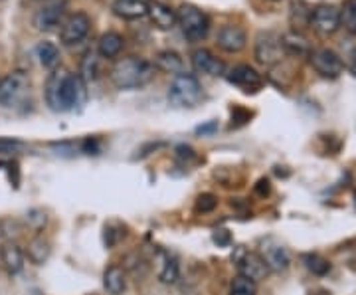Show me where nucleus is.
Instances as JSON below:
<instances>
[{
	"mask_svg": "<svg viewBox=\"0 0 356 295\" xmlns=\"http://www.w3.org/2000/svg\"><path fill=\"white\" fill-rule=\"evenodd\" d=\"M30 90V77L24 72H13L0 81V105L18 107L24 102Z\"/></svg>",
	"mask_w": 356,
	"mask_h": 295,
	"instance_id": "nucleus-4",
	"label": "nucleus"
},
{
	"mask_svg": "<svg viewBox=\"0 0 356 295\" xmlns=\"http://www.w3.org/2000/svg\"><path fill=\"white\" fill-rule=\"evenodd\" d=\"M36 56H38L40 64L44 65L46 70H56V67H60V50H58V46L56 44H51V42H40L38 46H36Z\"/></svg>",
	"mask_w": 356,
	"mask_h": 295,
	"instance_id": "nucleus-24",
	"label": "nucleus"
},
{
	"mask_svg": "<svg viewBox=\"0 0 356 295\" xmlns=\"http://www.w3.org/2000/svg\"><path fill=\"white\" fill-rule=\"evenodd\" d=\"M305 264H307V268L313 271V273H317V276H325L327 271L331 270V264H329L325 257L317 256V254H313V256H305Z\"/></svg>",
	"mask_w": 356,
	"mask_h": 295,
	"instance_id": "nucleus-30",
	"label": "nucleus"
},
{
	"mask_svg": "<svg viewBox=\"0 0 356 295\" xmlns=\"http://www.w3.org/2000/svg\"><path fill=\"white\" fill-rule=\"evenodd\" d=\"M261 257L266 260L267 268L273 271H285L289 268V262H291L287 250L281 248V246H269L266 250V254Z\"/></svg>",
	"mask_w": 356,
	"mask_h": 295,
	"instance_id": "nucleus-23",
	"label": "nucleus"
},
{
	"mask_svg": "<svg viewBox=\"0 0 356 295\" xmlns=\"http://www.w3.org/2000/svg\"><path fill=\"white\" fill-rule=\"evenodd\" d=\"M149 20L156 26L159 30H170L177 26V10H172L170 6H166L163 2H153L147 8Z\"/></svg>",
	"mask_w": 356,
	"mask_h": 295,
	"instance_id": "nucleus-17",
	"label": "nucleus"
},
{
	"mask_svg": "<svg viewBox=\"0 0 356 295\" xmlns=\"http://www.w3.org/2000/svg\"><path fill=\"white\" fill-rule=\"evenodd\" d=\"M178 278H180V266H178V262L172 256L163 254V266L159 270V280L165 283V285H172V283L178 282Z\"/></svg>",
	"mask_w": 356,
	"mask_h": 295,
	"instance_id": "nucleus-27",
	"label": "nucleus"
},
{
	"mask_svg": "<svg viewBox=\"0 0 356 295\" xmlns=\"http://www.w3.org/2000/svg\"><path fill=\"white\" fill-rule=\"evenodd\" d=\"M102 74V56L97 51H88L81 60V72L79 76L81 79L89 83V81H95Z\"/></svg>",
	"mask_w": 356,
	"mask_h": 295,
	"instance_id": "nucleus-25",
	"label": "nucleus"
},
{
	"mask_svg": "<svg viewBox=\"0 0 356 295\" xmlns=\"http://www.w3.org/2000/svg\"><path fill=\"white\" fill-rule=\"evenodd\" d=\"M103 287L109 295H121L127 289V276L121 266H109L103 273Z\"/></svg>",
	"mask_w": 356,
	"mask_h": 295,
	"instance_id": "nucleus-21",
	"label": "nucleus"
},
{
	"mask_svg": "<svg viewBox=\"0 0 356 295\" xmlns=\"http://www.w3.org/2000/svg\"><path fill=\"white\" fill-rule=\"evenodd\" d=\"M88 103V83L79 74L67 72L62 86V111H79Z\"/></svg>",
	"mask_w": 356,
	"mask_h": 295,
	"instance_id": "nucleus-6",
	"label": "nucleus"
},
{
	"mask_svg": "<svg viewBox=\"0 0 356 295\" xmlns=\"http://www.w3.org/2000/svg\"><path fill=\"white\" fill-rule=\"evenodd\" d=\"M50 242L44 240V238H34L30 244H28V250H26V256L32 264L36 266H42L48 257H50Z\"/></svg>",
	"mask_w": 356,
	"mask_h": 295,
	"instance_id": "nucleus-26",
	"label": "nucleus"
},
{
	"mask_svg": "<svg viewBox=\"0 0 356 295\" xmlns=\"http://www.w3.org/2000/svg\"><path fill=\"white\" fill-rule=\"evenodd\" d=\"M154 65L137 56L121 58L111 70V81L117 90H139L154 77Z\"/></svg>",
	"mask_w": 356,
	"mask_h": 295,
	"instance_id": "nucleus-1",
	"label": "nucleus"
},
{
	"mask_svg": "<svg viewBox=\"0 0 356 295\" xmlns=\"http://www.w3.org/2000/svg\"><path fill=\"white\" fill-rule=\"evenodd\" d=\"M311 65L317 72L318 76L334 79L344 72V64L341 56L337 51L329 50V48H321V50L311 51Z\"/></svg>",
	"mask_w": 356,
	"mask_h": 295,
	"instance_id": "nucleus-9",
	"label": "nucleus"
},
{
	"mask_svg": "<svg viewBox=\"0 0 356 295\" xmlns=\"http://www.w3.org/2000/svg\"><path fill=\"white\" fill-rule=\"evenodd\" d=\"M204 99V90L200 79L194 74H178L168 86V102L180 109H192Z\"/></svg>",
	"mask_w": 356,
	"mask_h": 295,
	"instance_id": "nucleus-2",
	"label": "nucleus"
},
{
	"mask_svg": "<svg viewBox=\"0 0 356 295\" xmlns=\"http://www.w3.org/2000/svg\"><path fill=\"white\" fill-rule=\"evenodd\" d=\"M271 2H277V0H271Z\"/></svg>",
	"mask_w": 356,
	"mask_h": 295,
	"instance_id": "nucleus-38",
	"label": "nucleus"
},
{
	"mask_svg": "<svg viewBox=\"0 0 356 295\" xmlns=\"http://www.w3.org/2000/svg\"><path fill=\"white\" fill-rule=\"evenodd\" d=\"M153 65H154V70L165 72V74H172V76L182 74V70H184V62H182L180 54L175 50L159 51V54L154 56Z\"/></svg>",
	"mask_w": 356,
	"mask_h": 295,
	"instance_id": "nucleus-20",
	"label": "nucleus"
},
{
	"mask_svg": "<svg viewBox=\"0 0 356 295\" xmlns=\"http://www.w3.org/2000/svg\"><path fill=\"white\" fill-rule=\"evenodd\" d=\"M191 62L194 72L196 74H202V76L218 77L224 76V72H226L224 62L220 58H216L210 50H206V48H198V50L192 51Z\"/></svg>",
	"mask_w": 356,
	"mask_h": 295,
	"instance_id": "nucleus-13",
	"label": "nucleus"
},
{
	"mask_svg": "<svg viewBox=\"0 0 356 295\" xmlns=\"http://www.w3.org/2000/svg\"><path fill=\"white\" fill-rule=\"evenodd\" d=\"M140 2H145V4H149V0H140Z\"/></svg>",
	"mask_w": 356,
	"mask_h": 295,
	"instance_id": "nucleus-37",
	"label": "nucleus"
},
{
	"mask_svg": "<svg viewBox=\"0 0 356 295\" xmlns=\"http://www.w3.org/2000/svg\"><path fill=\"white\" fill-rule=\"evenodd\" d=\"M226 77H228V81L232 86L240 88L245 93H255V91H259L264 88V77L252 65H234L226 74Z\"/></svg>",
	"mask_w": 356,
	"mask_h": 295,
	"instance_id": "nucleus-11",
	"label": "nucleus"
},
{
	"mask_svg": "<svg viewBox=\"0 0 356 295\" xmlns=\"http://www.w3.org/2000/svg\"><path fill=\"white\" fill-rule=\"evenodd\" d=\"M177 24L180 26L184 38L192 44L202 42L210 32V18L194 4H180L177 10Z\"/></svg>",
	"mask_w": 356,
	"mask_h": 295,
	"instance_id": "nucleus-3",
	"label": "nucleus"
},
{
	"mask_svg": "<svg viewBox=\"0 0 356 295\" xmlns=\"http://www.w3.org/2000/svg\"><path fill=\"white\" fill-rule=\"evenodd\" d=\"M125 48V40L117 32H105L97 42V54L103 60H115L119 58V54Z\"/></svg>",
	"mask_w": 356,
	"mask_h": 295,
	"instance_id": "nucleus-18",
	"label": "nucleus"
},
{
	"mask_svg": "<svg viewBox=\"0 0 356 295\" xmlns=\"http://www.w3.org/2000/svg\"><path fill=\"white\" fill-rule=\"evenodd\" d=\"M22 143L13 141V139H0V153H14L16 149H20Z\"/></svg>",
	"mask_w": 356,
	"mask_h": 295,
	"instance_id": "nucleus-32",
	"label": "nucleus"
},
{
	"mask_svg": "<svg viewBox=\"0 0 356 295\" xmlns=\"http://www.w3.org/2000/svg\"><path fill=\"white\" fill-rule=\"evenodd\" d=\"M89 32H91V18L86 13H74L65 16V20L60 26V42L67 48H74L88 38Z\"/></svg>",
	"mask_w": 356,
	"mask_h": 295,
	"instance_id": "nucleus-5",
	"label": "nucleus"
},
{
	"mask_svg": "<svg viewBox=\"0 0 356 295\" xmlns=\"http://www.w3.org/2000/svg\"><path fill=\"white\" fill-rule=\"evenodd\" d=\"M177 157L178 159H194L196 154H194V151H192L191 147L180 145V147H177Z\"/></svg>",
	"mask_w": 356,
	"mask_h": 295,
	"instance_id": "nucleus-33",
	"label": "nucleus"
},
{
	"mask_svg": "<svg viewBox=\"0 0 356 295\" xmlns=\"http://www.w3.org/2000/svg\"><path fill=\"white\" fill-rule=\"evenodd\" d=\"M229 295H257V283L243 276H236L229 287Z\"/></svg>",
	"mask_w": 356,
	"mask_h": 295,
	"instance_id": "nucleus-29",
	"label": "nucleus"
},
{
	"mask_svg": "<svg viewBox=\"0 0 356 295\" xmlns=\"http://www.w3.org/2000/svg\"><path fill=\"white\" fill-rule=\"evenodd\" d=\"M341 26H344L350 34H356V0H344L341 10Z\"/></svg>",
	"mask_w": 356,
	"mask_h": 295,
	"instance_id": "nucleus-28",
	"label": "nucleus"
},
{
	"mask_svg": "<svg viewBox=\"0 0 356 295\" xmlns=\"http://www.w3.org/2000/svg\"><path fill=\"white\" fill-rule=\"evenodd\" d=\"M216 129H218L216 121H210V123H206V125H202V127L196 129V133H198V135H208V133H214Z\"/></svg>",
	"mask_w": 356,
	"mask_h": 295,
	"instance_id": "nucleus-35",
	"label": "nucleus"
},
{
	"mask_svg": "<svg viewBox=\"0 0 356 295\" xmlns=\"http://www.w3.org/2000/svg\"><path fill=\"white\" fill-rule=\"evenodd\" d=\"M281 46H283V51L289 54V56H311V44L305 36H301L299 32H287L281 36Z\"/></svg>",
	"mask_w": 356,
	"mask_h": 295,
	"instance_id": "nucleus-22",
	"label": "nucleus"
},
{
	"mask_svg": "<svg viewBox=\"0 0 356 295\" xmlns=\"http://www.w3.org/2000/svg\"><path fill=\"white\" fill-rule=\"evenodd\" d=\"M350 72H353V76L356 77V51L353 54V60H350Z\"/></svg>",
	"mask_w": 356,
	"mask_h": 295,
	"instance_id": "nucleus-36",
	"label": "nucleus"
},
{
	"mask_svg": "<svg viewBox=\"0 0 356 295\" xmlns=\"http://www.w3.org/2000/svg\"><path fill=\"white\" fill-rule=\"evenodd\" d=\"M113 14L123 18V20H139L147 16L149 4L140 2V0H115L113 2Z\"/></svg>",
	"mask_w": 356,
	"mask_h": 295,
	"instance_id": "nucleus-19",
	"label": "nucleus"
},
{
	"mask_svg": "<svg viewBox=\"0 0 356 295\" xmlns=\"http://www.w3.org/2000/svg\"><path fill=\"white\" fill-rule=\"evenodd\" d=\"M65 0H54L48 2L46 6H42L36 16H34V26L40 32H54L58 30L62 22L65 20Z\"/></svg>",
	"mask_w": 356,
	"mask_h": 295,
	"instance_id": "nucleus-10",
	"label": "nucleus"
},
{
	"mask_svg": "<svg viewBox=\"0 0 356 295\" xmlns=\"http://www.w3.org/2000/svg\"><path fill=\"white\" fill-rule=\"evenodd\" d=\"M218 48L226 54H240L248 46V34L242 26L226 24L220 28L216 36Z\"/></svg>",
	"mask_w": 356,
	"mask_h": 295,
	"instance_id": "nucleus-12",
	"label": "nucleus"
},
{
	"mask_svg": "<svg viewBox=\"0 0 356 295\" xmlns=\"http://www.w3.org/2000/svg\"><path fill=\"white\" fill-rule=\"evenodd\" d=\"M214 242H218V244H222V246H228L229 244L228 230H216V234H214Z\"/></svg>",
	"mask_w": 356,
	"mask_h": 295,
	"instance_id": "nucleus-34",
	"label": "nucleus"
},
{
	"mask_svg": "<svg viewBox=\"0 0 356 295\" xmlns=\"http://www.w3.org/2000/svg\"><path fill=\"white\" fill-rule=\"evenodd\" d=\"M218 206V198L214 194H200L196 200V210L198 212H212Z\"/></svg>",
	"mask_w": 356,
	"mask_h": 295,
	"instance_id": "nucleus-31",
	"label": "nucleus"
},
{
	"mask_svg": "<svg viewBox=\"0 0 356 295\" xmlns=\"http://www.w3.org/2000/svg\"><path fill=\"white\" fill-rule=\"evenodd\" d=\"M238 276H243L248 280H252L254 283H259L261 280H266L269 268H267L266 260L255 254V252H245L240 260H238Z\"/></svg>",
	"mask_w": 356,
	"mask_h": 295,
	"instance_id": "nucleus-14",
	"label": "nucleus"
},
{
	"mask_svg": "<svg viewBox=\"0 0 356 295\" xmlns=\"http://www.w3.org/2000/svg\"><path fill=\"white\" fill-rule=\"evenodd\" d=\"M67 70L62 67H56L51 70V74L48 76L46 81V88H44V95H46V103L51 111H62V86H64V79Z\"/></svg>",
	"mask_w": 356,
	"mask_h": 295,
	"instance_id": "nucleus-15",
	"label": "nucleus"
},
{
	"mask_svg": "<svg viewBox=\"0 0 356 295\" xmlns=\"http://www.w3.org/2000/svg\"><path fill=\"white\" fill-rule=\"evenodd\" d=\"M309 24L318 36H331L341 28V10L332 4H321L309 14Z\"/></svg>",
	"mask_w": 356,
	"mask_h": 295,
	"instance_id": "nucleus-8",
	"label": "nucleus"
},
{
	"mask_svg": "<svg viewBox=\"0 0 356 295\" xmlns=\"http://www.w3.org/2000/svg\"><path fill=\"white\" fill-rule=\"evenodd\" d=\"M24 252L22 248L14 242H4L0 246V264L8 273H20L24 270Z\"/></svg>",
	"mask_w": 356,
	"mask_h": 295,
	"instance_id": "nucleus-16",
	"label": "nucleus"
},
{
	"mask_svg": "<svg viewBox=\"0 0 356 295\" xmlns=\"http://www.w3.org/2000/svg\"><path fill=\"white\" fill-rule=\"evenodd\" d=\"M285 51L281 46V36L273 32H259L255 38V60L257 64L273 67L283 60Z\"/></svg>",
	"mask_w": 356,
	"mask_h": 295,
	"instance_id": "nucleus-7",
	"label": "nucleus"
}]
</instances>
